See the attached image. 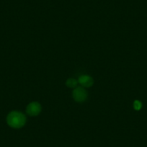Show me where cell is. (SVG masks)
Instances as JSON below:
<instances>
[{"label":"cell","mask_w":147,"mask_h":147,"mask_svg":"<svg viewBox=\"0 0 147 147\" xmlns=\"http://www.w3.org/2000/svg\"><path fill=\"white\" fill-rule=\"evenodd\" d=\"M26 116L19 111H12L7 117V123L13 128H20L26 123Z\"/></svg>","instance_id":"obj_1"},{"label":"cell","mask_w":147,"mask_h":147,"mask_svg":"<svg viewBox=\"0 0 147 147\" xmlns=\"http://www.w3.org/2000/svg\"><path fill=\"white\" fill-rule=\"evenodd\" d=\"M74 100L77 102H83L87 98V92L83 87H77L72 92Z\"/></svg>","instance_id":"obj_2"},{"label":"cell","mask_w":147,"mask_h":147,"mask_svg":"<svg viewBox=\"0 0 147 147\" xmlns=\"http://www.w3.org/2000/svg\"><path fill=\"white\" fill-rule=\"evenodd\" d=\"M41 111V105L37 102H30L27 107L26 112L30 116H36L39 115Z\"/></svg>","instance_id":"obj_3"},{"label":"cell","mask_w":147,"mask_h":147,"mask_svg":"<svg viewBox=\"0 0 147 147\" xmlns=\"http://www.w3.org/2000/svg\"><path fill=\"white\" fill-rule=\"evenodd\" d=\"M78 82L83 87H90L93 85V79L88 75H82L79 78Z\"/></svg>","instance_id":"obj_4"},{"label":"cell","mask_w":147,"mask_h":147,"mask_svg":"<svg viewBox=\"0 0 147 147\" xmlns=\"http://www.w3.org/2000/svg\"><path fill=\"white\" fill-rule=\"evenodd\" d=\"M77 84H78V82L75 80V79H72L70 78L66 81V84L67 87H70V88H74L77 86Z\"/></svg>","instance_id":"obj_5"},{"label":"cell","mask_w":147,"mask_h":147,"mask_svg":"<svg viewBox=\"0 0 147 147\" xmlns=\"http://www.w3.org/2000/svg\"><path fill=\"white\" fill-rule=\"evenodd\" d=\"M141 107H142V104L140 101L138 100H136L134 102V107L136 110H141Z\"/></svg>","instance_id":"obj_6"}]
</instances>
